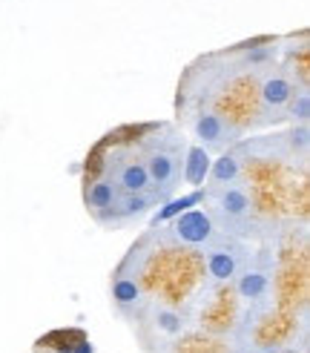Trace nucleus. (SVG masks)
<instances>
[{
  "instance_id": "15",
  "label": "nucleus",
  "mask_w": 310,
  "mask_h": 353,
  "mask_svg": "<svg viewBox=\"0 0 310 353\" xmlns=\"http://www.w3.org/2000/svg\"><path fill=\"white\" fill-rule=\"evenodd\" d=\"M285 150L290 152L293 161H307V150H310V132L307 123H290V130L282 135Z\"/></svg>"
},
{
  "instance_id": "7",
  "label": "nucleus",
  "mask_w": 310,
  "mask_h": 353,
  "mask_svg": "<svg viewBox=\"0 0 310 353\" xmlns=\"http://www.w3.org/2000/svg\"><path fill=\"white\" fill-rule=\"evenodd\" d=\"M164 233H167V239L172 244L189 247V250H201V247L221 230L216 227V221L210 219V213H207L204 204H201V207H189V210H184L181 216H176Z\"/></svg>"
},
{
  "instance_id": "14",
  "label": "nucleus",
  "mask_w": 310,
  "mask_h": 353,
  "mask_svg": "<svg viewBox=\"0 0 310 353\" xmlns=\"http://www.w3.org/2000/svg\"><path fill=\"white\" fill-rule=\"evenodd\" d=\"M204 201V190L198 187L196 192H187V196H181V199H167L164 201V207L155 213V219H152V227H158V224H167V221H172L176 216H181L184 210H189V207H196V204H201Z\"/></svg>"
},
{
  "instance_id": "12",
  "label": "nucleus",
  "mask_w": 310,
  "mask_h": 353,
  "mask_svg": "<svg viewBox=\"0 0 310 353\" xmlns=\"http://www.w3.org/2000/svg\"><path fill=\"white\" fill-rule=\"evenodd\" d=\"M118 196H121V190L110 181V179H95L90 187H86V210L92 213V219L103 227L107 224V219H110V213H112V207H115V201H118Z\"/></svg>"
},
{
  "instance_id": "1",
  "label": "nucleus",
  "mask_w": 310,
  "mask_h": 353,
  "mask_svg": "<svg viewBox=\"0 0 310 353\" xmlns=\"http://www.w3.org/2000/svg\"><path fill=\"white\" fill-rule=\"evenodd\" d=\"M187 147H189V138L176 123H152V127H147V135L138 141L135 150L147 167L149 192L158 199V204L176 196V190L181 184Z\"/></svg>"
},
{
  "instance_id": "17",
  "label": "nucleus",
  "mask_w": 310,
  "mask_h": 353,
  "mask_svg": "<svg viewBox=\"0 0 310 353\" xmlns=\"http://www.w3.org/2000/svg\"><path fill=\"white\" fill-rule=\"evenodd\" d=\"M72 353H95V347H92V342H86V339L81 336V342L72 345Z\"/></svg>"
},
{
  "instance_id": "2",
  "label": "nucleus",
  "mask_w": 310,
  "mask_h": 353,
  "mask_svg": "<svg viewBox=\"0 0 310 353\" xmlns=\"http://www.w3.org/2000/svg\"><path fill=\"white\" fill-rule=\"evenodd\" d=\"M204 210L210 213L221 233H230L238 239H265L262 233V216L256 210L253 192L245 187V181L230 184H207L204 187Z\"/></svg>"
},
{
  "instance_id": "11",
  "label": "nucleus",
  "mask_w": 310,
  "mask_h": 353,
  "mask_svg": "<svg viewBox=\"0 0 310 353\" xmlns=\"http://www.w3.org/2000/svg\"><path fill=\"white\" fill-rule=\"evenodd\" d=\"M207 179H210V184H230L245 179V150H241V144H233L230 150L218 152V158L210 161Z\"/></svg>"
},
{
  "instance_id": "5",
  "label": "nucleus",
  "mask_w": 310,
  "mask_h": 353,
  "mask_svg": "<svg viewBox=\"0 0 310 353\" xmlns=\"http://www.w3.org/2000/svg\"><path fill=\"white\" fill-rule=\"evenodd\" d=\"M233 293L245 307L265 305L273 296V253L267 247L250 250V256L241 264V270L233 279Z\"/></svg>"
},
{
  "instance_id": "16",
  "label": "nucleus",
  "mask_w": 310,
  "mask_h": 353,
  "mask_svg": "<svg viewBox=\"0 0 310 353\" xmlns=\"http://www.w3.org/2000/svg\"><path fill=\"white\" fill-rule=\"evenodd\" d=\"M285 121H290V123H307L310 121V92H307V86H299V90L293 92L287 110H285Z\"/></svg>"
},
{
  "instance_id": "10",
  "label": "nucleus",
  "mask_w": 310,
  "mask_h": 353,
  "mask_svg": "<svg viewBox=\"0 0 310 353\" xmlns=\"http://www.w3.org/2000/svg\"><path fill=\"white\" fill-rule=\"evenodd\" d=\"M155 204H158V199H155L149 190L147 192H121L103 227H110V230H112V227H124V224H130L135 219L147 216Z\"/></svg>"
},
{
  "instance_id": "13",
  "label": "nucleus",
  "mask_w": 310,
  "mask_h": 353,
  "mask_svg": "<svg viewBox=\"0 0 310 353\" xmlns=\"http://www.w3.org/2000/svg\"><path fill=\"white\" fill-rule=\"evenodd\" d=\"M210 152L198 144H189L187 147V155H184V167H181V184H189V187H204V179H207V170H210Z\"/></svg>"
},
{
  "instance_id": "9",
  "label": "nucleus",
  "mask_w": 310,
  "mask_h": 353,
  "mask_svg": "<svg viewBox=\"0 0 310 353\" xmlns=\"http://www.w3.org/2000/svg\"><path fill=\"white\" fill-rule=\"evenodd\" d=\"M110 296H112V307L115 313L121 316L124 322H138V316L144 313L147 302H149V296L147 290L138 285V279L132 273H127L124 268H118L112 281H110Z\"/></svg>"
},
{
  "instance_id": "6",
  "label": "nucleus",
  "mask_w": 310,
  "mask_h": 353,
  "mask_svg": "<svg viewBox=\"0 0 310 353\" xmlns=\"http://www.w3.org/2000/svg\"><path fill=\"white\" fill-rule=\"evenodd\" d=\"M293 92H296V83L290 81L287 69L276 66V63L258 69V92H256L258 95V118H256V123H262V127H267V123H282Z\"/></svg>"
},
{
  "instance_id": "3",
  "label": "nucleus",
  "mask_w": 310,
  "mask_h": 353,
  "mask_svg": "<svg viewBox=\"0 0 310 353\" xmlns=\"http://www.w3.org/2000/svg\"><path fill=\"white\" fill-rule=\"evenodd\" d=\"M253 247L230 233H216L210 241L201 247L204 259V281L207 285H233L236 273L241 270V264L250 256Z\"/></svg>"
},
{
  "instance_id": "4",
  "label": "nucleus",
  "mask_w": 310,
  "mask_h": 353,
  "mask_svg": "<svg viewBox=\"0 0 310 353\" xmlns=\"http://www.w3.org/2000/svg\"><path fill=\"white\" fill-rule=\"evenodd\" d=\"M187 121V130L193 132L196 138V144L204 147L207 152H224V150H230L233 144H238V135L241 130L236 127L233 121H227L221 112H216L213 107H204V103H193V107L187 110L184 115Z\"/></svg>"
},
{
  "instance_id": "8",
  "label": "nucleus",
  "mask_w": 310,
  "mask_h": 353,
  "mask_svg": "<svg viewBox=\"0 0 310 353\" xmlns=\"http://www.w3.org/2000/svg\"><path fill=\"white\" fill-rule=\"evenodd\" d=\"M103 179H110L121 192H147L149 190V175L141 161L138 150H118L112 152L110 164H103Z\"/></svg>"
}]
</instances>
